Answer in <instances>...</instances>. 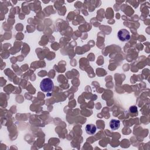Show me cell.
<instances>
[{"mask_svg":"<svg viewBox=\"0 0 150 150\" xmlns=\"http://www.w3.org/2000/svg\"><path fill=\"white\" fill-rule=\"evenodd\" d=\"M40 88L44 92H51L54 88V84L53 81L49 78L43 79L40 83Z\"/></svg>","mask_w":150,"mask_h":150,"instance_id":"cell-1","label":"cell"},{"mask_svg":"<svg viewBox=\"0 0 150 150\" xmlns=\"http://www.w3.org/2000/svg\"><path fill=\"white\" fill-rule=\"evenodd\" d=\"M117 36L119 40L122 42H127L131 38L130 32L125 29H120L117 33Z\"/></svg>","mask_w":150,"mask_h":150,"instance_id":"cell-2","label":"cell"},{"mask_svg":"<svg viewBox=\"0 0 150 150\" xmlns=\"http://www.w3.org/2000/svg\"><path fill=\"white\" fill-rule=\"evenodd\" d=\"M85 130L86 133L89 135H93L97 131V127L95 124H89L86 125L85 127Z\"/></svg>","mask_w":150,"mask_h":150,"instance_id":"cell-3","label":"cell"},{"mask_svg":"<svg viewBox=\"0 0 150 150\" xmlns=\"http://www.w3.org/2000/svg\"><path fill=\"white\" fill-rule=\"evenodd\" d=\"M109 125L111 128V129L113 131L118 130L120 127V121L118 120L112 119L109 123Z\"/></svg>","mask_w":150,"mask_h":150,"instance_id":"cell-4","label":"cell"},{"mask_svg":"<svg viewBox=\"0 0 150 150\" xmlns=\"http://www.w3.org/2000/svg\"><path fill=\"white\" fill-rule=\"evenodd\" d=\"M130 111L131 113H137L138 110H137V107L135 106V105H133L130 108Z\"/></svg>","mask_w":150,"mask_h":150,"instance_id":"cell-5","label":"cell"}]
</instances>
